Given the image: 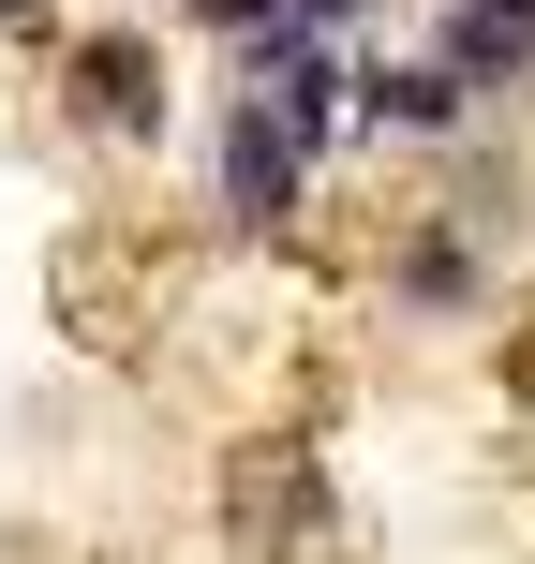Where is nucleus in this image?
Wrapping results in <instances>:
<instances>
[{
	"mask_svg": "<svg viewBox=\"0 0 535 564\" xmlns=\"http://www.w3.org/2000/svg\"><path fill=\"white\" fill-rule=\"evenodd\" d=\"M194 15L224 30V45H268V30H282V0H194Z\"/></svg>",
	"mask_w": 535,
	"mask_h": 564,
	"instance_id": "obj_6",
	"label": "nucleus"
},
{
	"mask_svg": "<svg viewBox=\"0 0 535 564\" xmlns=\"http://www.w3.org/2000/svg\"><path fill=\"white\" fill-rule=\"evenodd\" d=\"M431 59H447L461 89H535V30L491 15V0H447V15H431Z\"/></svg>",
	"mask_w": 535,
	"mask_h": 564,
	"instance_id": "obj_5",
	"label": "nucleus"
},
{
	"mask_svg": "<svg viewBox=\"0 0 535 564\" xmlns=\"http://www.w3.org/2000/svg\"><path fill=\"white\" fill-rule=\"evenodd\" d=\"M282 15H298V30H357L372 0H282Z\"/></svg>",
	"mask_w": 535,
	"mask_h": 564,
	"instance_id": "obj_7",
	"label": "nucleus"
},
{
	"mask_svg": "<svg viewBox=\"0 0 535 564\" xmlns=\"http://www.w3.org/2000/svg\"><path fill=\"white\" fill-rule=\"evenodd\" d=\"M75 119L89 134H164V45L149 30H89L75 45Z\"/></svg>",
	"mask_w": 535,
	"mask_h": 564,
	"instance_id": "obj_2",
	"label": "nucleus"
},
{
	"mask_svg": "<svg viewBox=\"0 0 535 564\" xmlns=\"http://www.w3.org/2000/svg\"><path fill=\"white\" fill-rule=\"evenodd\" d=\"M0 15H15V30H45V15H60V0H0Z\"/></svg>",
	"mask_w": 535,
	"mask_h": 564,
	"instance_id": "obj_8",
	"label": "nucleus"
},
{
	"mask_svg": "<svg viewBox=\"0 0 535 564\" xmlns=\"http://www.w3.org/2000/svg\"><path fill=\"white\" fill-rule=\"evenodd\" d=\"M357 119H372V134H417V149H447L461 134V119H477V89H461L447 75V59H372V75H357Z\"/></svg>",
	"mask_w": 535,
	"mask_h": 564,
	"instance_id": "obj_3",
	"label": "nucleus"
},
{
	"mask_svg": "<svg viewBox=\"0 0 535 564\" xmlns=\"http://www.w3.org/2000/svg\"><path fill=\"white\" fill-rule=\"evenodd\" d=\"M491 15H521V30H535V0H491Z\"/></svg>",
	"mask_w": 535,
	"mask_h": 564,
	"instance_id": "obj_9",
	"label": "nucleus"
},
{
	"mask_svg": "<svg viewBox=\"0 0 535 564\" xmlns=\"http://www.w3.org/2000/svg\"><path fill=\"white\" fill-rule=\"evenodd\" d=\"M402 312H477L491 297V253H477V208H431V224L417 238H402Z\"/></svg>",
	"mask_w": 535,
	"mask_h": 564,
	"instance_id": "obj_4",
	"label": "nucleus"
},
{
	"mask_svg": "<svg viewBox=\"0 0 535 564\" xmlns=\"http://www.w3.org/2000/svg\"><path fill=\"white\" fill-rule=\"evenodd\" d=\"M298 194H312V149L238 89V105H224V224H238V238H282V224H298Z\"/></svg>",
	"mask_w": 535,
	"mask_h": 564,
	"instance_id": "obj_1",
	"label": "nucleus"
}]
</instances>
